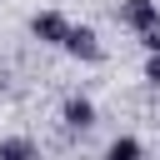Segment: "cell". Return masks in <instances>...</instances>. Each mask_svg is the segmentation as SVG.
<instances>
[{
    "mask_svg": "<svg viewBox=\"0 0 160 160\" xmlns=\"http://www.w3.org/2000/svg\"><path fill=\"white\" fill-rule=\"evenodd\" d=\"M60 50H70L75 60H90V65H95V60H105V45L95 40V30H90V25H70V35H65V45H60Z\"/></svg>",
    "mask_w": 160,
    "mask_h": 160,
    "instance_id": "cell-1",
    "label": "cell"
},
{
    "mask_svg": "<svg viewBox=\"0 0 160 160\" xmlns=\"http://www.w3.org/2000/svg\"><path fill=\"white\" fill-rule=\"evenodd\" d=\"M30 30H35V40H45V45H65L70 20H65V15H55V10H40V15L30 20Z\"/></svg>",
    "mask_w": 160,
    "mask_h": 160,
    "instance_id": "cell-2",
    "label": "cell"
},
{
    "mask_svg": "<svg viewBox=\"0 0 160 160\" xmlns=\"http://www.w3.org/2000/svg\"><path fill=\"white\" fill-rule=\"evenodd\" d=\"M120 20L140 35L145 25H155V20H160V5H155V0H125V5H120Z\"/></svg>",
    "mask_w": 160,
    "mask_h": 160,
    "instance_id": "cell-3",
    "label": "cell"
},
{
    "mask_svg": "<svg viewBox=\"0 0 160 160\" xmlns=\"http://www.w3.org/2000/svg\"><path fill=\"white\" fill-rule=\"evenodd\" d=\"M65 125H70V130H90V125H95V105H90L85 95H70V100H65Z\"/></svg>",
    "mask_w": 160,
    "mask_h": 160,
    "instance_id": "cell-4",
    "label": "cell"
},
{
    "mask_svg": "<svg viewBox=\"0 0 160 160\" xmlns=\"http://www.w3.org/2000/svg\"><path fill=\"white\" fill-rule=\"evenodd\" d=\"M145 150H140V140L135 135H115L110 140V150H105V160H140Z\"/></svg>",
    "mask_w": 160,
    "mask_h": 160,
    "instance_id": "cell-5",
    "label": "cell"
},
{
    "mask_svg": "<svg viewBox=\"0 0 160 160\" xmlns=\"http://www.w3.org/2000/svg\"><path fill=\"white\" fill-rule=\"evenodd\" d=\"M0 160H40V150L25 135H15V140H0Z\"/></svg>",
    "mask_w": 160,
    "mask_h": 160,
    "instance_id": "cell-6",
    "label": "cell"
},
{
    "mask_svg": "<svg viewBox=\"0 0 160 160\" xmlns=\"http://www.w3.org/2000/svg\"><path fill=\"white\" fill-rule=\"evenodd\" d=\"M140 45H145V50H150V55H155V50H160V20H155V25H145V30H140Z\"/></svg>",
    "mask_w": 160,
    "mask_h": 160,
    "instance_id": "cell-7",
    "label": "cell"
},
{
    "mask_svg": "<svg viewBox=\"0 0 160 160\" xmlns=\"http://www.w3.org/2000/svg\"><path fill=\"white\" fill-rule=\"evenodd\" d=\"M145 80H150V85H160V50L145 60Z\"/></svg>",
    "mask_w": 160,
    "mask_h": 160,
    "instance_id": "cell-8",
    "label": "cell"
}]
</instances>
